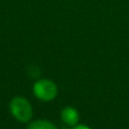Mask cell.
<instances>
[{
    "instance_id": "3",
    "label": "cell",
    "mask_w": 129,
    "mask_h": 129,
    "mask_svg": "<svg viewBox=\"0 0 129 129\" xmlns=\"http://www.w3.org/2000/svg\"><path fill=\"white\" fill-rule=\"evenodd\" d=\"M61 118H62L63 122L67 123L68 125H75V124H77V122L79 120V115H78V112L76 109H74L72 107H68L62 110Z\"/></svg>"
},
{
    "instance_id": "1",
    "label": "cell",
    "mask_w": 129,
    "mask_h": 129,
    "mask_svg": "<svg viewBox=\"0 0 129 129\" xmlns=\"http://www.w3.org/2000/svg\"><path fill=\"white\" fill-rule=\"evenodd\" d=\"M10 111L13 116L21 122H27L32 116V108L29 102L22 97H16L11 101Z\"/></svg>"
},
{
    "instance_id": "5",
    "label": "cell",
    "mask_w": 129,
    "mask_h": 129,
    "mask_svg": "<svg viewBox=\"0 0 129 129\" xmlns=\"http://www.w3.org/2000/svg\"><path fill=\"white\" fill-rule=\"evenodd\" d=\"M73 129H90V128L87 127V126H85V125H79V126H76V127L73 128Z\"/></svg>"
},
{
    "instance_id": "4",
    "label": "cell",
    "mask_w": 129,
    "mask_h": 129,
    "mask_svg": "<svg viewBox=\"0 0 129 129\" xmlns=\"http://www.w3.org/2000/svg\"><path fill=\"white\" fill-rule=\"evenodd\" d=\"M27 129H57L55 125L52 123L45 121V120H37L34 122H31Z\"/></svg>"
},
{
    "instance_id": "2",
    "label": "cell",
    "mask_w": 129,
    "mask_h": 129,
    "mask_svg": "<svg viewBox=\"0 0 129 129\" xmlns=\"http://www.w3.org/2000/svg\"><path fill=\"white\" fill-rule=\"evenodd\" d=\"M33 92L38 99L42 101H50L55 97L57 90L56 86L51 81L40 80L34 84Z\"/></svg>"
}]
</instances>
